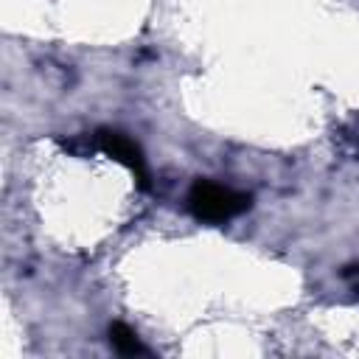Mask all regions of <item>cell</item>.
Returning a JSON list of instances; mask_svg holds the SVG:
<instances>
[{
	"label": "cell",
	"instance_id": "1",
	"mask_svg": "<svg viewBox=\"0 0 359 359\" xmlns=\"http://www.w3.org/2000/svg\"><path fill=\"white\" fill-rule=\"evenodd\" d=\"M188 208L196 219L227 222L250 208V194L233 191V188L210 182V180H196L188 191Z\"/></svg>",
	"mask_w": 359,
	"mask_h": 359
},
{
	"label": "cell",
	"instance_id": "3",
	"mask_svg": "<svg viewBox=\"0 0 359 359\" xmlns=\"http://www.w3.org/2000/svg\"><path fill=\"white\" fill-rule=\"evenodd\" d=\"M109 342H112V348H115L118 353H123V356H140V353H146V348L140 345L137 334H135L126 323H112V325H109Z\"/></svg>",
	"mask_w": 359,
	"mask_h": 359
},
{
	"label": "cell",
	"instance_id": "2",
	"mask_svg": "<svg viewBox=\"0 0 359 359\" xmlns=\"http://www.w3.org/2000/svg\"><path fill=\"white\" fill-rule=\"evenodd\" d=\"M95 146L118 160L121 165H126L132 171V177L137 180L140 188H149V171H146V160H143V151L137 149V143L132 137H126L123 132H115V129H98L95 132Z\"/></svg>",
	"mask_w": 359,
	"mask_h": 359
},
{
	"label": "cell",
	"instance_id": "4",
	"mask_svg": "<svg viewBox=\"0 0 359 359\" xmlns=\"http://www.w3.org/2000/svg\"><path fill=\"white\" fill-rule=\"evenodd\" d=\"M342 275H345V280L351 283V289H353V292L359 294V264H353V266H348V269H345Z\"/></svg>",
	"mask_w": 359,
	"mask_h": 359
}]
</instances>
